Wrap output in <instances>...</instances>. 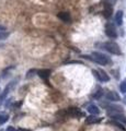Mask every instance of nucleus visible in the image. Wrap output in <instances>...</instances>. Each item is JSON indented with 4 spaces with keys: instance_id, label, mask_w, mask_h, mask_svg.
<instances>
[{
    "instance_id": "4",
    "label": "nucleus",
    "mask_w": 126,
    "mask_h": 131,
    "mask_svg": "<svg viewBox=\"0 0 126 131\" xmlns=\"http://www.w3.org/2000/svg\"><path fill=\"white\" fill-rule=\"evenodd\" d=\"M116 0H104V16L106 19H110L113 12V7H114Z\"/></svg>"
},
{
    "instance_id": "10",
    "label": "nucleus",
    "mask_w": 126,
    "mask_h": 131,
    "mask_svg": "<svg viewBox=\"0 0 126 131\" xmlns=\"http://www.w3.org/2000/svg\"><path fill=\"white\" fill-rule=\"evenodd\" d=\"M98 72H99V77H100V81L101 82H109L110 81V77H109V74L104 70H102V69H99Z\"/></svg>"
},
{
    "instance_id": "13",
    "label": "nucleus",
    "mask_w": 126,
    "mask_h": 131,
    "mask_svg": "<svg viewBox=\"0 0 126 131\" xmlns=\"http://www.w3.org/2000/svg\"><path fill=\"white\" fill-rule=\"evenodd\" d=\"M101 120V118H99L98 116H93V115H91V116H89L86 121H87V124H98V122H100Z\"/></svg>"
},
{
    "instance_id": "14",
    "label": "nucleus",
    "mask_w": 126,
    "mask_h": 131,
    "mask_svg": "<svg viewBox=\"0 0 126 131\" xmlns=\"http://www.w3.org/2000/svg\"><path fill=\"white\" fill-rule=\"evenodd\" d=\"M58 18L59 19H62L64 22H69L70 21V14L68 13V12H60V13H58Z\"/></svg>"
},
{
    "instance_id": "16",
    "label": "nucleus",
    "mask_w": 126,
    "mask_h": 131,
    "mask_svg": "<svg viewBox=\"0 0 126 131\" xmlns=\"http://www.w3.org/2000/svg\"><path fill=\"white\" fill-rule=\"evenodd\" d=\"M8 36H9V32L5 31V27L0 26V40L6 39V38L8 37Z\"/></svg>"
},
{
    "instance_id": "18",
    "label": "nucleus",
    "mask_w": 126,
    "mask_h": 131,
    "mask_svg": "<svg viewBox=\"0 0 126 131\" xmlns=\"http://www.w3.org/2000/svg\"><path fill=\"white\" fill-rule=\"evenodd\" d=\"M103 95V90L101 89V88H98V91H96V93L93 95V97L94 98H96V100H99V98Z\"/></svg>"
},
{
    "instance_id": "7",
    "label": "nucleus",
    "mask_w": 126,
    "mask_h": 131,
    "mask_svg": "<svg viewBox=\"0 0 126 131\" xmlns=\"http://www.w3.org/2000/svg\"><path fill=\"white\" fill-rule=\"evenodd\" d=\"M105 98L110 102H117V101L121 100L120 95L114 91H108V93L105 94Z\"/></svg>"
},
{
    "instance_id": "3",
    "label": "nucleus",
    "mask_w": 126,
    "mask_h": 131,
    "mask_svg": "<svg viewBox=\"0 0 126 131\" xmlns=\"http://www.w3.org/2000/svg\"><path fill=\"white\" fill-rule=\"evenodd\" d=\"M104 32H105V35H106L109 38H111V39H115V38L119 37L117 30H116L115 25L112 22H106V23H105Z\"/></svg>"
},
{
    "instance_id": "19",
    "label": "nucleus",
    "mask_w": 126,
    "mask_h": 131,
    "mask_svg": "<svg viewBox=\"0 0 126 131\" xmlns=\"http://www.w3.org/2000/svg\"><path fill=\"white\" fill-rule=\"evenodd\" d=\"M6 131H18V130H15V129L13 128V127H8Z\"/></svg>"
},
{
    "instance_id": "8",
    "label": "nucleus",
    "mask_w": 126,
    "mask_h": 131,
    "mask_svg": "<svg viewBox=\"0 0 126 131\" xmlns=\"http://www.w3.org/2000/svg\"><path fill=\"white\" fill-rule=\"evenodd\" d=\"M114 20H115L116 25L122 26V25H123V20H124V12L122 11V10H119V11H117L116 13H115Z\"/></svg>"
},
{
    "instance_id": "17",
    "label": "nucleus",
    "mask_w": 126,
    "mask_h": 131,
    "mask_svg": "<svg viewBox=\"0 0 126 131\" xmlns=\"http://www.w3.org/2000/svg\"><path fill=\"white\" fill-rule=\"evenodd\" d=\"M120 91H121V93H123V94L126 93V79L121 82V84H120Z\"/></svg>"
},
{
    "instance_id": "11",
    "label": "nucleus",
    "mask_w": 126,
    "mask_h": 131,
    "mask_svg": "<svg viewBox=\"0 0 126 131\" xmlns=\"http://www.w3.org/2000/svg\"><path fill=\"white\" fill-rule=\"evenodd\" d=\"M37 74L42 78V79H44V80H46V79H48L50 78V75H51V70L50 69H42V70H38L37 71Z\"/></svg>"
},
{
    "instance_id": "2",
    "label": "nucleus",
    "mask_w": 126,
    "mask_h": 131,
    "mask_svg": "<svg viewBox=\"0 0 126 131\" xmlns=\"http://www.w3.org/2000/svg\"><path fill=\"white\" fill-rule=\"evenodd\" d=\"M101 48L106 50L108 52L112 55H116V56H122L123 52H122V49L120 47L119 44H116L115 42H112V40H109V42H104L100 45Z\"/></svg>"
},
{
    "instance_id": "5",
    "label": "nucleus",
    "mask_w": 126,
    "mask_h": 131,
    "mask_svg": "<svg viewBox=\"0 0 126 131\" xmlns=\"http://www.w3.org/2000/svg\"><path fill=\"white\" fill-rule=\"evenodd\" d=\"M17 82H18L17 80H14V81H11L10 83L8 84L7 86L5 88V90H3V92H2L1 94H0V104H2V102L6 100V97L8 96V94H9L11 90H12V89H13V88L15 86V84H17Z\"/></svg>"
},
{
    "instance_id": "9",
    "label": "nucleus",
    "mask_w": 126,
    "mask_h": 131,
    "mask_svg": "<svg viewBox=\"0 0 126 131\" xmlns=\"http://www.w3.org/2000/svg\"><path fill=\"white\" fill-rule=\"evenodd\" d=\"M111 118H113V119H114V121L123 122V124L126 126V117H125L122 113H119V114H111Z\"/></svg>"
},
{
    "instance_id": "15",
    "label": "nucleus",
    "mask_w": 126,
    "mask_h": 131,
    "mask_svg": "<svg viewBox=\"0 0 126 131\" xmlns=\"http://www.w3.org/2000/svg\"><path fill=\"white\" fill-rule=\"evenodd\" d=\"M9 120V115L7 113H0V125H5Z\"/></svg>"
},
{
    "instance_id": "20",
    "label": "nucleus",
    "mask_w": 126,
    "mask_h": 131,
    "mask_svg": "<svg viewBox=\"0 0 126 131\" xmlns=\"http://www.w3.org/2000/svg\"><path fill=\"white\" fill-rule=\"evenodd\" d=\"M18 131H30V130H26V129H22V128H21V129H19Z\"/></svg>"
},
{
    "instance_id": "6",
    "label": "nucleus",
    "mask_w": 126,
    "mask_h": 131,
    "mask_svg": "<svg viewBox=\"0 0 126 131\" xmlns=\"http://www.w3.org/2000/svg\"><path fill=\"white\" fill-rule=\"evenodd\" d=\"M65 114L67 116L71 117V118H80L83 117V113L80 112L78 108H68L67 110H65Z\"/></svg>"
},
{
    "instance_id": "12",
    "label": "nucleus",
    "mask_w": 126,
    "mask_h": 131,
    "mask_svg": "<svg viewBox=\"0 0 126 131\" xmlns=\"http://www.w3.org/2000/svg\"><path fill=\"white\" fill-rule=\"evenodd\" d=\"M88 112L90 113L91 115H93V116H98V115L100 114V109H99V107L98 106H95V105H89L88 106Z\"/></svg>"
},
{
    "instance_id": "1",
    "label": "nucleus",
    "mask_w": 126,
    "mask_h": 131,
    "mask_svg": "<svg viewBox=\"0 0 126 131\" xmlns=\"http://www.w3.org/2000/svg\"><path fill=\"white\" fill-rule=\"evenodd\" d=\"M82 57L86 59L91 60V61H94V62H96L98 64H101V66H110L113 63L111 57H109L108 55L103 54V52H99V51H93L90 56L84 55Z\"/></svg>"
}]
</instances>
